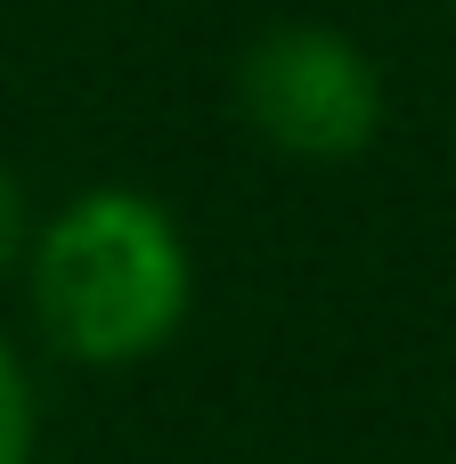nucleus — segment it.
<instances>
[{"instance_id":"1","label":"nucleus","mask_w":456,"mask_h":464,"mask_svg":"<svg viewBox=\"0 0 456 464\" xmlns=\"http://www.w3.org/2000/svg\"><path fill=\"white\" fill-rule=\"evenodd\" d=\"M24 310L49 359L82 375H131L163 359L196 318V245L147 188H82L33 220Z\"/></svg>"},{"instance_id":"2","label":"nucleus","mask_w":456,"mask_h":464,"mask_svg":"<svg viewBox=\"0 0 456 464\" xmlns=\"http://www.w3.org/2000/svg\"><path fill=\"white\" fill-rule=\"evenodd\" d=\"M228 98H237V122L286 163H359L392 114V90L367 41L326 16L261 24L237 49Z\"/></svg>"},{"instance_id":"3","label":"nucleus","mask_w":456,"mask_h":464,"mask_svg":"<svg viewBox=\"0 0 456 464\" xmlns=\"http://www.w3.org/2000/svg\"><path fill=\"white\" fill-rule=\"evenodd\" d=\"M33 457H41V392H33L24 351L0 334V464H33Z\"/></svg>"},{"instance_id":"4","label":"nucleus","mask_w":456,"mask_h":464,"mask_svg":"<svg viewBox=\"0 0 456 464\" xmlns=\"http://www.w3.org/2000/svg\"><path fill=\"white\" fill-rule=\"evenodd\" d=\"M33 204H24V188H16V171H0V294L24 277V253H33Z\"/></svg>"},{"instance_id":"5","label":"nucleus","mask_w":456,"mask_h":464,"mask_svg":"<svg viewBox=\"0 0 456 464\" xmlns=\"http://www.w3.org/2000/svg\"><path fill=\"white\" fill-rule=\"evenodd\" d=\"M449 8H456V0H449Z\"/></svg>"}]
</instances>
